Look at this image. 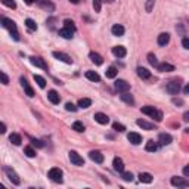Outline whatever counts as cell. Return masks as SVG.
Returning a JSON list of instances; mask_svg holds the SVG:
<instances>
[{
	"mask_svg": "<svg viewBox=\"0 0 189 189\" xmlns=\"http://www.w3.org/2000/svg\"><path fill=\"white\" fill-rule=\"evenodd\" d=\"M73 130L78 131V133H83V131H84V124H83L81 121H75L73 124Z\"/></svg>",
	"mask_w": 189,
	"mask_h": 189,
	"instance_id": "cell-36",
	"label": "cell"
},
{
	"mask_svg": "<svg viewBox=\"0 0 189 189\" xmlns=\"http://www.w3.org/2000/svg\"><path fill=\"white\" fill-rule=\"evenodd\" d=\"M154 6H155V0H146V6H145L146 12H151L154 9Z\"/></svg>",
	"mask_w": 189,
	"mask_h": 189,
	"instance_id": "cell-43",
	"label": "cell"
},
{
	"mask_svg": "<svg viewBox=\"0 0 189 189\" xmlns=\"http://www.w3.org/2000/svg\"><path fill=\"white\" fill-rule=\"evenodd\" d=\"M148 62H149L152 67H158V61H157V56L154 53L148 55Z\"/></svg>",
	"mask_w": 189,
	"mask_h": 189,
	"instance_id": "cell-39",
	"label": "cell"
},
{
	"mask_svg": "<svg viewBox=\"0 0 189 189\" xmlns=\"http://www.w3.org/2000/svg\"><path fill=\"white\" fill-rule=\"evenodd\" d=\"M65 109H67V111H71V112H75L77 111V107L74 105L73 102H68V103H65Z\"/></svg>",
	"mask_w": 189,
	"mask_h": 189,
	"instance_id": "cell-44",
	"label": "cell"
},
{
	"mask_svg": "<svg viewBox=\"0 0 189 189\" xmlns=\"http://www.w3.org/2000/svg\"><path fill=\"white\" fill-rule=\"evenodd\" d=\"M47 176L50 177L52 182H55V183H62V182H64V179H62L64 173H62V170L58 169V167H53V169L49 170Z\"/></svg>",
	"mask_w": 189,
	"mask_h": 189,
	"instance_id": "cell-3",
	"label": "cell"
},
{
	"mask_svg": "<svg viewBox=\"0 0 189 189\" xmlns=\"http://www.w3.org/2000/svg\"><path fill=\"white\" fill-rule=\"evenodd\" d=\"M9 141L12 142V143H14V145H21V142H22V137H21L19 135H18V133H12V135L9 136Z\"/></svg>",
	"mask_w": 189,
	"mask_h": 189,
	"instance_id": "cell-30",
	"label": "cell"
},
{
	"mask_svg": "<svg viewBox=\"0 0 189 189\" xmlns=\"http://www.w3.org/2000/svg\"><path fill=\"white\" fill-rule=\"evenodd\" d=\"M24 154L27 157H30V158H34V157H36V151L33 149V146H25V148H24Z\"/></svg>",
	"mask_w": 189,
	"mask_h": 189,
	"instance_id": "cell-35",
	"label": "cell"
},
{
	"mask_svg": "<svg viewBox=\"0 0 189 189\" xmlns=\"http://www.w3.org/2000/svg\"><path fill=\"white\" fill-rule=\"evenodd\" d=\"M86 78H89L90 81H101V77L96 71H86Z\"/></svg>",
	"mask_w": 189,
	"mask_h": 189,
	"instance_id": "cell-28",
	"label": "cell"
},
{
	"mask_svg": "<svg viewBox=\"0 0 189 189\" xmlns=\"http://www.w3.org/2000/svg\"><path fill=\"white\" fill-rule=\"evenodd\" d=\"M2 25L5 27V28L9 30L10 36L14 37V40H19V34H18V31H16V24H15L12 19H9V18H2Z\"/></svg>",
	"mask_w": 189,
	"mask_h": 189,
	"instance_id": "cell-1",
	"label": "cell"
},
{
	"mask_svg": "<svg viewBox=\"0 0 189 189\" xmlns=\"http://www.w3.org/2000/svg\"><path fill=\"white\" fill-rule=\"evenodd\" d=\"M30 62L33 64L34 67H39V68H42V69H47V65L44 62V59L40 58V56H31V58H30Z\"/></svg>",
	"mask_w": 189,
	"mask_h": 189,
	"instance_id": "cell-9",
	"label": "cell"
},
{
	"mask_svg": "<svg viewBox=\"0 0 189 189\" xmlns=\"http://www.w3.org/2000/svg\"><path fill=\"white\" fill-rule=\"evenodd\" d=\"M92 105V101L89 99V97H81L80 101H78V107L80 108H89Z\"/></svg>",
	"mask_w": 189,
	"mask_h": 189,
	"instance_id": "cell-32",
	"label": "cell"
},
{
	"mask_svg": "<svg viewBox=\"0 0 189 189\" xmlns=\"http://www.w3.org/2000/svg\"><path fill=\"white\" fill-rule=\"evenodd\" d=\"M183 175L186 176V177H189V165H186V167H183Z\"/></svg>",
	"mask_w": 189,
	"mask_h": 189,
	"instance_id": "cell-49",
	"label": "cell"
},
{
	"mask_svg": "<svg viewBox=\"0 0 189 189\" xmlns=\"http://www.w3.org/2000/svg\"><path fill=\"white\" fill-rule=\"evenodd\" d=\"M5 131H6V124L2 123V124H0V133H5Z\"/></svg>",
	"mask_w": 189,
	"mask_h": 189,
	"instance_id": "cell-50",
	"label": "cell"
},
{
	"mask_svg": "<svg viewBox=\"0 0 189 189\" xmlns=\"http://www.w3.org/2000/svg\"><path fill=\"white\" fill-rule=\"evenodd\" d=\"M101 0H93V9H95V12H101Z\"/></svg>",
	"mask_w": 189,
	"mask_h": 189,
	"instance_id": "cell-45",
	"label": "cell"
},
{
	"mask_svg": "<svg viewBox=\"0 0 189 189\" xmlns=\"http://www.w3.org/2000/svg\"><path fill=\"white\" fill-rule=\"evenodd\" d=\"M136 124H137L139 127H142L143 130H155V126L151 124V123H148V121H145V120H137Z\"/></svg>",
	"mask_w": 189,
	"mask_h": 189,
	"instance_id": "cell-22",
	"label": "cell"
},
{
	"mask_svg": "<svg viewBox=\"0 0 189 189\" xmlns=\"http://www.w3.org/2000/svg\"><path fill=\"white\" fill-rule=\"evenodd\" d=\"M68 157H69V161H71L74 165H78V167L84 165V160H83V157L80 155L78 152H75V151H69V152H68Z\"/></svg>",
	"mask_w": 189,
	"mask_h": 189,
	"instance_id": "cell-6",
	"label": "cell"
},
{
	"mask_svg": "<svg viewBox=\"0 0 189 189\" xmlns=\"http://www.w3.org/2000/svg\"><path fill=\"white\" fill-rule=\"evenodd\" d=\"M120 97H121L123 102H126L129 105H133V103H135V99H133V96H131L129 92H123L121 95H120Z\"/></svg>",
	"mask_w": 189,
	"mask_h": 189,
	"instance_id": "cell-25",
	"label": "cell"
},
{
	"mask_svg": "<svg viewBox=\"0 0 189 189\" xmlns=\"http://www.w3.org/2000/svg\"><path fill=\"white\" fill-rule=\"evenodd\" d=\"M112 53H114V56H117V58H124L127 50L124 46H115V47H112Z\"/></svg>",
	"mask_w": 189,
	"mask_h": 189,
	"instance_id": "cell-16",
	"label": "cell"
},
{
	"mask_svg": "<svg viewBox=\"0 0 189 189\" xmlns=\"http://www.w3.org/2000/svg\"><path fill=\"white\" fill-rule=\"evenodd\" d=\"M114 86H115V89H117V90H118L120 93L129 92V90H130V84H129L126 80H117Z\"/></svg>",
	"mask_w": 189,
	"mask_h": 189,
	"instance_id": "cell-8",
	"label": "cell"
},
{
	"mask_svg": "<svg viewBox=\"0 0 189 189\" xmlns=\"http://www.w3.org/2000/svg\"><path fill=\"white\" fill-rule=\"evenodd\" d=\"M121 177H123V180H124V182H131V180H133V175H131L130 171H123Z\"/></svg>",
	"mask_w": 189,
	"mask_h": 189,
	"instance_id": "cell-40",
	"label": "cell"
},
{
	"mask_svg": "<svg viewBox=\"0 0 189 189\" xmlns=\"http://www.w3.org/2000/svg\"><path fill=\"white\" fill-rule=\"evenodd\" d=\"M95 121L99 123V124H108V123H109V118H108V115L103 114V112H96V114H95Z\"/></svg>",
	"mask_w": 189,
	"mask_h": 189,
	"instance_id": "cell-15",
	"label": "cell"
},
{
	"mask_svg": "<svg viewBox=\"0 0 189 189\" xmlns=\"http://www.w3.org/2000/svg\"><path fill=\"white\" fill-rule=\"evenodd\" d=\"M25 3H27V5H33L34 2H37V0H24Z\"/></svg>",
	"mask_w": 189,
	"mask_h": 189,
	"instance_id": "cell-53",
	"label": "cell"
},
{
	"mask_svg": "<svg viewBox=\"0 0 189 189\" xmlns=\"http://www.w3.org/2000/svg\"><path fill=\"white\" fill-rule=\"evenodd\" d=\"M157 69L158 71H161V73H171V71H175V65H171V64H158V67H157Z\"/></svg>",
	"mask_w": 189,
	"mask_h": 189,
	"instance_id": "cell-18",
	"label": "cell"
},
{
	"mask_svg": "<svg viewBox=\"0 0 189 189\" xmlns=\"http://www.w3.org/2000/svg\"><path fill=\"white\" fill-rule=\"evenodd\" d=\"M182 46H183L185 49H189V37H185V39L182 40Z\"/></svg>",
	"mask_w": 189,
	"mask_h": 189,
	"instance_id": "cell-48",
	"label": "cell"
},
{
	"mask_svg": "<svg viewBox=\"0 0 189 189\" xmlns=\"http://www.w3.org/2000/svg\"><path fill=\"white\" fill-rule=\"evenodd\" d=\"M157 42H158L160 46H165V44L170 42V34L169 33H161L160 36H158V40H157Z\"/></svg>",
	"mask_w": 189,
	"mask_h": 189,
	"instance_id": "cell-23",
	"label": "cell"
},
{
	"mask_svg": "<svg viewBox=\"0 0 189 189\" xmlns=\"http://www.w3.org/2000/svg\"><path fill=\"white\" fill-rule=\"evenodd\" d=\"M89 58H90V61H92L93 64H96V65H102V64H103V58H102L99 53H96V52H90Z\"/></svg>",
	"mask_w": 189,
	"mask_h": 189,
	"instance_id": "cell-20",
	"label": "cell"
},
{
	"mask_svg": "<svg viewBox=\"0 0 189 189\" xmlns=\"http://www.w3.org/2000/svg\"><path fill=\"white\" fill-rule=\"evenodd\" d=\"M136 71H137V75H139L142 80H148V78H151V71H148L146 68L139 67Z\"/></svg>",
	"mask_w": 189,
	"mask_h": 189,
	"instance_id": "cell-21",
	"label": "cell"
},
{
	"mask_svg": "<svg viewBox=\"0 0 189 189\" xmlns=\"http://www.w3.org/2000/svg\"><path fill=\"white\" fill-rule=\"evenodd\" d=\"M142 114H146V115H149L151 118H154L155 121H161L163 120V112L155 109L154 107H149V105H146V107H142Z\"/></svg>",
	"mask_w": 189,
	"mask_h": 189,
	"instance_id": "cell-2",
	"label": "cell"
},
{
	"mask_svg": "<svg viewBox=\"0 0 189 189\" xmlns=\"http://www.w3.org/2000/svg\"><path fill=\"white\" fill-rule=\"evenodd\" d=\"M34 80H36V83L39 84L40 89H44V87H46V80H44L42 75H36V74H34Z\"/></svg>",
	"mask_w": 189,
	"mask_h": 189,
	"instance_id": "cell-34",
	"label": "cell"
},
{
	"mask_svg": "<svg viewBox=\"0 0 189 189\" xmlns=\"http://www.w3.org/2000/svg\"><path fill=\"white\" fill-rule=\"evenodd\" d=\"M64 27H65V28H68V30H71V31H74V33H75V25H74V22L71 19H65L64 21Z\"/></svg>",
	"mask_w": 189,
	"mask_h": 189,
	"instance_id": "cell-38",
	"label": "cell"
},
{
	"mask_svg": "<svg viewBox=\"0 0 189 189\" xmlns=\"http://www.w3.org/2000/svg\"><path fill=\"white\" fill-rule=\"evenodd\" d=\"M165 90H167V93H170V95H177V93L180 92V81L179 80H171V81L165 86Z\"/></svg>",
	"mask_w": 189,
	"mask_h": 189,
	"instance_id": "cell-5",
	"label": "cell"
},
{
	"mask_svg": "<svg viewBox=\"0 0 189 189\" xmlns=\"http://www.w3.org/2000/svg\"><path fill=\"white\" fill-rule=\"evenodd\" d=\"M111 33L114 34V36H117V37H120V36H123V34H124V27H123V25H120V24L112 25Z\"/></svg>",
	"mask_w": 189,
	"mask_h": 189,
	"instance_id": "cell-24",
	"label": "cell"
},
{
	"mask_svg": "<svg viewBox=\"0 0 189 189\" xmlns=\"http://www.w3.org/2000/svg\"><path fill=\"white\" fill-rule=\"evenodd\" d=\"M173 102H175L176 105H182V103H183V102H182V101H177V99H175V101H173Z\"/></svg>",
	"mask_w": 189,
	"mask_h": 189,
	"instance_id": "cell-54",
	"label": "cell"
},
{
	"mask_svg": "<svg viewBox=\"0 0 189 189\" xmlns=\"http://www.w3.org/2000/svg\"><path fill=\"white\" fill-rule=\"evenodd\" d=\"M145 149L148 151V152H155L157 149H158V143H157L155 141H148L146 142V146H145Z\"/></svg>",
	"mask_w": 189,
	"mask_h": 189,
	"instance_id": "cell-27",
	"label": "cell"
},
{
	"mask_svg": "<svg viewBox=\"0 0 189 189\" xmlns=\"http://www.w3.org/2000/svg\"><path fill=\"white\" fill-rule=\"evenodd\" d=\"M0 78H2V83H3L5 86H8V84H9V78H8V75H6L3 71L0 73Z\"/></svg>",
	"mask_w": 189,
	"mask_h": 189,
	"instance_id": "cell-46",
	"label": "cell"
},
{
	"mask_svg": "<svg viewBox=\"0 0 189 189\" xmlns=\"http://www.w3.org/2000/svg\"><path fill=\"white\" fill-rule=\"evenodd\" d=\"M170 183L173 185V186H177V188H188V186H189V180H186L185 177L175 176V177H171Z\"/></svg>",
	"mask_w": 189,
	"mask_h": 189,
	"instance_id": "cell-7",
	"label": "cell"
},
{
	"mask_svg": "<svg viewBox=\"0 0 189 189\" xmlns=\"http://www.w3.org/2000/svg\"><path fill=\"white\" fill-rule=\"evenodd\" d=\"M3 171H5L6 173V176H8V179L10 180V182H12V183L14 185H19L21 183V179H19V176L16 175V173H15L14 170L10 169V167H8V165H5V167H3Z\"/></svg>",
	"mask_w": 189,
	"mask_h": 189,
	"instance_id": "cell-4",
	"label": "cell"
},
{
	"mask_svg": "<svg viewBox=\"0 0 189 189\" xmlns=\"http://www.w3.org/2000/svg\"><path fill=\"white\" fill-rule=\"evenodd\" d=\"M69 2H71V3H74V5H78V3H80V0H69Z\"/></svg>",
	"mask_w": 189,
	"mask_h": 189,
	"instance_id": "cell-55",
	"label": "cell"
},
{
	"mask_svg": "<svg viewBox=\"0 0 189 189\" xmlns=\"http://www.w3.org/2000/svg\"><path fill=\"white\" fill-rule=\"evenodd\" d=\"M73 34H74V31H71V30L65 28V27H64L62 30H59V36H61V37H64V39H67V40L73 39V37H74Z\"/></svg>",
	"mask_w": 189,
	"mask_h": 189,
	"instance_id": "cell-26",
	"label": "cell"
},
{
	"mask_svg": "<svg viewBox=\"0 0 189 189\" xmlns=\"http://www.w3.org/2000/svg\"><path fill=\"white\" fill-rule=\"evenodd\" d=\"M31 145L37 146V148H43V142L39 141V139H31Z\"/></svg>",
	"mask_w": 189,
	"mask_h": 189,
	"instance_id": "cell-47",
	"label": "cell"
},
{
	"mask_svg": "<svg viewBox=\"0 0 189 189\" xmlns=\"http://www.w3.org/2000/svg\"><path fill=\"white\" fill-rule=\"evenodd\" d=\"M47 97H49V101L52 102L53 105H58L59 102H61V96L58 95V92H56V90H49Z\"/></svg>",
	"mask_w": 189,
	"mask_h": 189,
	"instance_id": "cell-17",
	"label": "cell"
},
{
	"mask_svg": "<svg viewBox=\"0 0 189 189\" xmlns=\"http://www.w3.org/2000/svg\"><path fill=\"white\" fill-rule=\"evenodd\" d=\"M21 84H22V87H24V90H25V95L28 97H34L36 93H34V90L31 89V86L28 84V81H27L25 78H21Z\"/></svg>",
	"mask_w": 189,
	"mask_h": 189,
	"instance_id": "cell-14",
	"label": "cell"
},
{
	"mask_svg": "<svg viewBox=\"0 0 189 189\" xmlns=\"http://www.w3.org/2000/svg\"><path fill=\"white\" fill-rule=\"evenodd\" d=\"M112 129L115 131H118V133H123V131H126V127L123 126V124H120V123H114L112 124Z\"/></svg>",
	"mask_w": 189,
	"mask_h": 189,
	"instance_id": "cell-41",
	"label": "cell"
},
{
	"mask_svg": "<svg viewBox=\"0 0 189 189\" xmlns=\"http://www.w3.org/2000/svg\"><path fill=\"white\" fill-rule=\"evenodd\" d=\"M139 180H141L142 183H151L152 182V176L149 173H141L139 175Z\"/></svg>",
	"mask_w": 189,
	"mask_h": 189,
	"instance_id": "cell-31",
	"label": "cell"
},
{
	"mask_svg": "<svg viewBox=\"0 0 189 189\" xmlns=\"http://www.w3.org/2000/svg\"><path fill=\"white\" fill-rule=\"evenodd\" d=\"M53 56L56 59H59V61L65 62V64H73V59H71V56H68V55L64 53V52H53Z\"/></svg>",
	"mask_w": 189,
	"mask_h": 189,
	"instance_id": "cell-13",
	"label": "cell"
},
{
	"mask_svg": "<svg viewBox=\"0 0 189 189\" xmlns=\"http://www.w3.org/2000/svg\"><path fill=\"white\" fill-rule=\"evenodd\" d=\"M89 158L97 164H102L103 163V154H102L101 151H90L89 152Z\"/></svg>",
	"mask_w": 189,
	"mask_h": 189,
	"instance_id": "cell-10",
	"label": "cell"
},
{
	"mask_svg": "<svg viewBox=\"0 0 189 189\" xmlns=\"http://www.w3.org/2000/svg\"><path fill=\"white\" fill-rule=\"evenodd\" d=\"M2 3H3L5 6H8V8H10V9H15V8H16L15 0H2Z\"/></svg>",
	"mask_w": 189,
	"mask_h": 189,
	"instance_id": "cell-42",
	"label": "cell"
},
{
	"mask_svg": "<svg viewBox=\"0 0 189 189\" xmlns=\"http://www.w3.org/2000/svg\"><path fill=\"white\" fill-rule=\"evenodd\" d=\"M171 141H173V137H171L169 133H160V136H158V143H160L161 146L170 145Z\"/></svg>",
	"mask_w": 189,
	"mask_h": 189,
	"instance_id": "cell-11",
	"label": "cell"
},
{
	"mask_svg": "<svg viewBox=\"0 0 189 189\" xmlns=\"http://www.w3.org/2000/svg\"><path fill=\"white\" fill-rule=\"evenodd\" d=\"M39 5L43 8V9H47L49 12H53L55 10V6L49 2V0H39Z\"/></svg>",
	"mask_w": 189,
	"mask_h": 189,
	"instance_id": "cell-29",
	"label": "cell"
},
{
	"mask_svg": "<svg viewBox=\"0 0 189 189\" xmlns=\"http://www.w3.org/2000/svg\"><path fill=\"white\" fill-rule=\"evenodd\" d=\"M112 165H114V170H115V171H118V173H123V171H124V163H123L121 158L115 157V158H114V163H112Z\"/></svg>",
	"mask_w": 189,
	"mask_h": 189,
	"instance_id": "cell-19",
	"label": "cell"
},
{
	"mask_svg": "<svg viewBox=\"0 0 189 189\" xmlns=\"http://www.w3.org/2000/svg\"><path fill=\"white\" fill-rule=\"evenodd\" d=\"M117 73H118V71H117L115 67H109V68L107 69V77H108V78H115Z\"/></svg>",
	"mask_w": 189,
	"mask_h": 189,
	"instance_id": "cell-37",
	"label": "cell"
},
{
	"mask_svg": "<svg viewBox=\"0 0 189 189\" xmlns=\"http://www.w3.org/2000/svg\"><path fill=\"white\" fill-rule=\"evenodd\" d=\"M25 27H27L30 31H36V30H37V24H36L33 19H30V18L25 19Z\"/></svg>",
	"mask_w": 189,
	"mask_h": 189,
	"instance_id": "cell-33",
	"label": "cell"
},
{
	"mask_svg": "<svg viewBox=\"0 0 189 189\" xmlns=\"http://www.w3.org/2000/svg\"><path fill=\"white\" fill-rule=\"evenodd\" d=\"M103 2H108V3H112L114 0H103Z\"/></svg>",
	"mask_w": 189,
	"mask_h": 189,
	"instance_id": "cell-56",
	"label": "cell"
},
{
	"mask_svg": "<svg viewBox=\"0 0 189 189\" xmlns=\"http://www.w3.org/2000/svg\"><path fill=\"white\" fill-rule=\"evenodd\" d=\"M127 139H129V142L133 143V145H139V143H142V136L139 135V133H135V131H130V133L127 135Z\"/></svg>",
	"mask_w": 189,
	"mask_h": 189,
	"instance_id": "cell-12",
	"label": "cell"
},
{
	"mask_svg": "<svg viewBox=\"0 0 189 189\" xmlns=\"http://www.w3.org/2000/svg\"><path fill=\"white\" fill-rule=\"evenodd\" d=\"M183 92H185V95H189V83L185 86V89H183Z\"/></svg>",
	"mask_w": 189,
	"mask_h": 189,
	"instance_id": "cell-52",
	"label": "cell"
},
{
	"mask_svg": "<svg viewBox=\"0 0 189 189\" xmlns=\"http://www.w3.org/2000/svg\"><path fill=\"white\" fill-rule=\"evenodd\" d=\"M183 120H185L186 123H189V111H186V112L183 114Z\"/></svg>",
	"mask_w": 189,
	"mask_h": 189,
	"instance_id": "cell-51",
	"label": "cell"
}]
</instances>
